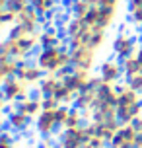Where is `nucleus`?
<instances>
[{
  "instance_id": "obj_26",
  "label": "nucleus",
  "mask_w": 142,
  "mask_h": 148,
  "mask_svg": "<svg viewBox=\"0 0 142 148\" xmlns=\"http://www.w3.org/2000/svg\"><path fill=\"white\" fill-rule=\"evenodd\" d=\"M70 16H76V18H86V16L90 14V10L94 6L88 4V2H84V0H70Z\"/></svg>"
},
{
  "instance_id": "obj_13",
  "label": "nucleus",
  "mask_w": 142,
  "mask_h": 148,
  "mask_svg": "<svg viewBox=\"0 0 142 148\" xmlns=\"http://www.w3.org/2000/svg\"><path fill=\"white\" fill-rule=\"evenodd\" d=\"M117 12H113V10H107V8H101L99 4L97 6H94L90 10V14L86 16L84 20L88 23H91V25H97V27H103V29H111L113 25H115V22H117Z\"/></svg>"
},
{
  "instance_id": "obj_32",
  "label": "nucleus",
  "mask_w": 142,
  "mask_h": 148,
  "mask_svg": "<svg viewBox=\"0 0 142 148\" xmlns=\"http://www.w3.org/2000/svg\"><path fill=\"white\" fill-rule=\"evenodd\" d=\"M31 4V0H8V10H12V12H16V14H20L23 8H27Z\"/></svg>"
},
{
  "instance_id": "obj_5",
  "label": "nucleus",
  "mask_w": 142,
  "mask_h": 148,
  "mask_svg": "<svg viewBox=\"0 0 142 148\" xmlns=\"http://www.w3.org/2000/svg\"><path fill=\"white\" fill-rule=\"evenodd\" d=\"M91 136L94 134L88 123L80 127H68V129H62V133L59 134V144L62 148H84Z\"/></svg>"
},
{
  "instance_id": "obj_31",
  "label": "nucleus",
  "mask_w": 142,
  "mask_h": 148,
  "mask_svg": "<svg viewBox=\"0 0 142 148\" xmlns=\"http://www.w3.org/2000/svg\"><path fill=\"white\" fill-rule=\"evenodd\" d=\"M41 103H43V109H45V111H57L60 105H62L55 96H45V97H41Z\"/></svg>"
},
{
  "instance_id": "obj_1",
  "label": "nucleus",
  "mask_w": 142,
  "mask_h": 148,
  "mask_svg": "<svg viewBox=\"0 0 142 148\" xmlns=\"http://www.w3.org/2000/svg\"><path fill=\"white\" fill-rule=\"evenodd\" d=\"M64 37L68 47H90L99 51L107 43V29L91 25L82 18L70 16L64 22Z\"/></svg>"
},
{
  "instance_id": "obj_27",
  "label": "nucleus",
  "mask_w": 142,
  "mask_h": 148,
  "mask_svg": "<svg viewBox=\"0 0 142 148\" xmlns=\"http://www.w3.org/2000/svg\"><path fill=\"white\" fill-rule=\"evenodd\" d=\"M121 62H123V72H125V76H130V74L140 72V64H138L136 55H130V57H127V59H123Z\"/></svg>"
},
{
  "instance_id": "obj_19",
  "label": "nucleus",
  "mask_w": 142,
  "mask_h": 148,
  "mask_svg": "<svg viewBox=\"0 0 142 148\" xmlns=\"http://www.w3.org/2000/svg\"><path fill=\"white\" fill-rule=\"evenodd\" d=\"M16 107L22 111V113H25L27 117L31 119V121H35V119L41 115V111H43V103H41V96L39 94H35V96H29L25 97L23 101H20V103H16Z\"/></svg>"
},
{
  "instance_id": "obj_24",
  "label": "nucleus",
  "mask_w": 142,
  "mask_h": 148,
  "mask_svg": "<svg viewBox=\"0 0 142 148\" xmlns=\"http://www.w3.org/2000/svg\"><path fill=\"white\" fill-rule=\"evenodd\" d=\"M127 12L130 23L142 31V0H127Z\"/></svg>"
},
{
  "instance_id": "obj_36",
  "label": "nucleus",
  "mask_w": 142,
  "mask_h": 148,
  "mask_svg": "<svg viewBox=\"0 0 142 148\" xmlns=\"http://www.w3.org/2000/svg\"><path fill=\"white\" fill-rule=\"evenodd\" d=\"M138 148H142V140H140V142H138Z\"/></svg>"
},
{
  "instance_id": "obj_9",
  "label": "nucleus",
  "mask_w": 142,
  "mask_h": 148,
  "mask_svg": "<svg viewBox=\"0 0 142 148\" xmlns=\"http://www.w3.org/2000/svg\"><path fill=\"white\" fill-rule=\"evenodd\" d=\"M101 78L99 76H94L91 82L88 84V88L82 90L78 96H76V101H74V107H78L80 111L86 113V117L88 121L91 119V111H94V105H96V96H97V88H99V84H101Z\"/></svg>"
},
{
  "instance_id": "obj_23",
  "label": "nucleus",
  "mask_w": 142,
  "mask_h": 148,
  "mask_svg": "<svg viewBox=\"0 0 142 148\" xmlns=\"http://www.w3.org/2000/svg\"><path fill=\"white\" fill-rule=\"evenodd\" d=\"M31 6L37 10L43 18H53L59 10V0H31Z\"/></svg>"
},
{
  "instance_id": "obj_6",
  "label": "nucleus",
  "mask_w": 142,
  "mask_h": 148,
  "mask_svg": "<svg viewBox=\"0 0 142 148\" xmlns=\"http://www.w3.org/2000/svg\"><path fill=\"white\" fill-rule=\"evenodd\" d=\"M138 47H140V45H138L136 35L130 33V31H127V29H121L111 41V53H113V57L119 59V60L134 55Z\"/></svg>"
},
{
  "instance_id": "obj_18",
  "label": "nucleus",
  "mask_w": 142,
  "mask_h": 148,
  "mask_svg": "<svg viewBox=\"0 0 142 148\" xmlns=\"http://www.w3.org/2000/svg\"><path fill=\"white\" fill-rule=\"evenodd\" d=\"M31 119L22 113V111L18 109V107H12L10 113H8L6 117H4V127H8L10 131H14V133H23V131H27V127H29Z\"/></svg>"
},
{
  "instance_id": "obj_21",
  "label": "nucleus",
  "mask_w": 142,
  "mask_h": 148,
  "mask_svg": "<svg viewBox=\"0 0 142 148\" xmlns=\"http://www.w3.org/2000/svg\"><path fill=\"white\" fill-rule=\"evenodd\" d=\"M20 64H22V60L12 59V57H2V55H0V80L4 82V80H8V78L18 76Z\"/></svg>"
},
{
  "instance_id": "obj_35",
  "label": "nucleus",
  "mask_w": 142,
  "mask_h": 148,
  "mask_svg": "<svg viewBox=\"0 0 142 148\" xmlns=\"http://www.w3.org/2000/svg\"><path fill=\"white\" fill-rule=\"evenodd\" d=\"M84 2H88V4H91V6H97V2H99V0H84Z\"/></svg>"
},
{
  "instance_id": "obj_16",
  "label": "nucleus",
  "mask_w": 142,
  "mask_h": 148,
  "mask_svg": "<svg viewBox=\"0 0 142 148\" xmlns=\"http://www.w3.org/2000/svg\"><path fill=\"white\" fill-rule=\"evenodd\" d=\"M35 131L39 133V136H53L57 131H60L57 111H41V115L35 119Z\"/></svg>"
},
{
  "instance_id": "obj_14",
  "label": "nucleus",
  "mask_w": 142,
  "mask_h": 148,
  "mask_svg": "<svg viewBox=\"0 0 142 148\" xmlns=\"http://www.w3.org/2000/svg\"><path fill=\"white\" fill-rule=\"evenodd\" d=\"M43 16L39 14L35 8L31 6H27V8H23L22 12L18 14V20H16V23L18 25H22V27H25V29H29V31H33V33H39V31L43 29Z\"/></svg>"
},
{
  "instance_id": "obj_11",
  "label": "nucleus",
  "mask_w": 142,
  "mask_h": 148,
  "mask_svg": "<svg viewBox=\"0 0 142 148\" xmlns=\"http://www.w3.org/2000/svg\"><path fill=\"white\" fill-rule=\"evenodd\" d=\"M138 142L140 136L134 125H121L113 140L109 142V148H138Z\"/></svg>"
},
{
  "instance_id": "obj_15",
  "label": "nucleus",
  "mask_w": 142,
  "mask_h": 148,
  "mask_svg": "<svg viewBox=\"0 0 142 148\" xmlns=\"http://www.w3.org/2000/svg\"><path fill=\"white\" fill-rule=\"evenodd\" d=\"M60 78H62V82H64L72 92L80 94L82 90L88 88V84L91 82L94 74H91V72H84V70H74V68H70V70L64 72Z\"/></svg>"
},
{
  "instance_id": "obj_3",
  "label": "nucleus",
  "mask_w": 142,
  "mask_h": 148,
  "mask_svg": "<svg viewBox=\"0 0 142 148\" xmlns=\"http://www.w3.org/2000/svg\"><path fill=\"white\" fill-rule=\"evenodd\" d=\"M142 117V94L130 86H119V101H117V119L121 125H132Z\"/></svg>"
},
{
  "instance_id": "obj_8",
  "label": "nucleus",
  "mask_w": 142,
  "mask_h": 148,
  "mask_svg": "<svg viewBox=\"0 0 142 148\" xmlns=\"http://www.w3.org/2000/svg\"><path fill=\"white\" fill-rule=\"evenodd\" d=\"M97 53L96 49L90 47H70V59H72V68L74 70H84L91 72L97 64Z\"/></svg>"
},
{
  "instance_id": "obj_30",
  "label": "nucleus",
  "mask_w": 142,
  "mask_h": 148,
  "mask_svg": "<svg viewBox=\"0 0 142 148\" xmlns=\"http://www.w3.org/2000/svg\"><path fill=\"white\" fill-rule=\"evenodd\" d=\"M125 84L142 94V72H136V74H130V76H125Z\"/></svg>"
},
{
  "instance_id": "obj_12",
  "label": "nucleus",
  "mask_w": 142,
  "mask_h": 148,
  "mask_svg": "<svg viewBox=\"0 0 142 148\" xmlns=\"http://www.w3.org/2000/svg\"><path fill=\"white\" fill-rule=\"evenodd\" d=\"M97 76L101 78L103 82H111V84H119V80L125 76L123 72V62L119 59H103L97 66Z\"/></svg>"
},
{
  "instance_id": "obj_20",
  "label": "nucleus",
  "mask_w": 142,
  "mask_h": 148,
  "mask_svg": "<svg viewBox=\"0 0 142 148\" xmlns=\"http://www.w3.org/2000/svg\"><path fill=\"white\" fill-rule=\"evenodd\" d=\"M60 82H62V78H60L59 74H45V78L39 82V86H37V94L41 97L55 96V92L60 86Z\"/></svg>"
},
{
  "instance_id": "obj_34",
  "label": "nucleus",
  "mask_w": 142,
  "mask_h": 148,
  "mask_svg": "<svg viewBox=\"0 0 142 148\" xmlns=\"http://www.w3.org/2000/svg\"><path fill=\"white\" fill-rule=\"evenodd\" d=\"M132 125L136 127V131H138V136H140V140H142V117H140V119H136Z\"/></svg>"
},
{
  "instance_id": "obj_4",
  "label": "nucleus",
  "mask_w": 142,
  "mask_h": 148,
  "mask_svg": "<svg viewBox=\"0 0 142 148\" xmlns=\"http://www.w3.org/2000/svg\"><path fill=\"white\" fill-rule=\"evenodd\" d=\"M39 33L31 35H22V37H12L6 35V39L0 45V55L2 57H12L18 60H27L33 53L39 51Z\"/></svg>"
},
{
  "instance_id": "obj_2",
  "label": "nucleus",
  "mask_w": 142,
  "mask_h": 148,
  "mask_svg": "<svg viewBox=\"0 0 142 148\" xmlns=\"http://www.w3.org/2000/svg\"><path fill=\"white\" fill-rule=\"evenodd\" d=\"M35 62L43 68L45 74H59L62 76L72 68L70 59V47L68 45H57V47H39L35 53Z\"/></svg>"
},
{
  "instance_id": "obj_7",
  "label": "nucleus",
  "mask_w": 142,
  "mask_h": 148,
  "mask_svg": "<svg viewBox=\"0 0 142 148\" xmlns=\"http://www.w3.org/2000/svg\"><path fill=\"white\" fill-rule=\"evenodd\" d=\"M29 96H31V86L25 84L20 76H14V78H8L2 82V97L8 99L12 105L23 101Z\"/></svg>"
},
{
  "instance_id": "obj_17",
  "label": "nucleus",
  "mask_w": 142,
  "mask_h": 148,
  "mask_svg": "<svg viewBox=\"0 0 142 148\" xmlns=\"http://www.w3.org/2000/svg\"><path fill=\"white\" fill-rule=\"evenodd\" d=\"M18 76H20V78H22L25 84H29L31 88H33V86L37 88L39 82L45 78V72H43V68L39 66L37 62L22 60V64H20V70H18Z\"/></svg>"
},
{
  "instance_id": "obj_29",
  "label": "nucleus",
  "mask_w": 142,
  "mask_h": 148,
  "mask_svg": "<svg viewBox=\"0 0 142 148\" xmlns=\"http://www.w3.org/2000/svg\"><path fill=\"white\" fill-rule=\"evenodd\" d=\"M0 148H18V140L14 138V134H12V131H10L8 127H4V131H2Z\"/></svg>"
},
{
  "instance_id": "obj_22",
  "label": "nucleus",
  "mask_w": 142,
  "mask_h": 148,
  "mask_svg": "<svg viewBox=\"0 0 142 148\" xmlns=\"http://www.w3.org/2000/svg\"><path fill=\"white\" fill-rule=\"evenodd\" d=\"M60 41H62V37L57 27H43L39 31V45L41 47H57V45H60Z\"/></svg>"
},
{
  "instance_id": "obj_25",
  "label": "nucleus",
  "mask_w": 142,
  "mask_h": 148,
  "mask_svg": "<svg viewBox=\"0 0 142 148\" xmlns=\"http://www.w3.org/2000/svg\"><path fill=\"white\" fill-rule=\"evenodd\" d=\"M76 92H72V90L68 88L64 82H60V86L57 88V92H55V97L59 99L62 105H74V101H76Z\"/></svg>"
},
{
  "instance_id": "obj_28",
  "label": "nucleus",
  "mask_w": 142,
  "mask_h": 148,
  "mask_svg": "<svg viewBox=\"0 0 142 148\" xmlns=\"http://www.w3.org/2000/svg\"><path fill=\"white\" fill-rule=\"evenodd\" d=\"M16 20H18V14H16V12L8 10V8H2V10H0V27H2V29L16 25Z\"/></svg>"
},
{
  "instance_id": "obj_10",
  "label": "nucleus",
  "mask_w": 142,
  "mask_h": 148,
  "mask_svg": "<svg viewBox=\"0 0 142 148\" xmlns=\"http://www.w3.org/2000/svg\"><path fill=\"white\" fill-rule=\"evenodd\" d=\"M88 125H90V129H91V134L103 138V140L109 144V142L113 140L115 133L119 131L121 121L117 117H111V119H90Z\"/></svg>"
},
{
  "instance_id": "obj_33",
  "label": "nucleus",
  "mask_w": 142,
  "mask_h": 148,
  "mask_svg": "<svg viewBox=\"0 0 142 148\" xmlns=\"http://www.w3.org/2000/svg\"><path fill=\"white\" fill-rule=\"evenodd\" d=\"M97 4H99L101 8H107V10H113V12H117V14H119L123 0H99Z\"/></svg>"
}]
</instances>
